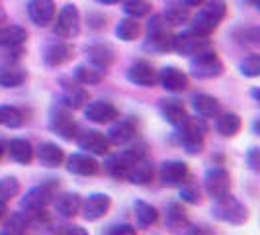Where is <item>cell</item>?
I'll return each instance as SVG.
<instances>
[{
  "label": "cell",
  "mask_w": 260,
  "mask_h": 235,
  "mask_svg": "<svg viewBox=\"0 0 260 235\" xmlns=\"http://www.w3.org/2000/svg\"><path fill=\"white\" fill-rule=\"evenodd\" d=\"M227 16V4L225 0H209L208 4L192 18L190 32H194L202 38H209L217 26L221 24Z\"/></svg>",
  "instance_id": "obj_1"
},
{
  "label": "cell",
  "mask_w": 260,
  "mask_h": 235,
  "mask_svg": "<svg viewBox=\"0 0 260 235\" xmlns=\"http://www.w3.org/2000/svg\"><path fill=\"white\" fill-rule=\"evenodd\" d=\"M211 216L217 222L231 223V225H243L248 220V210L243 202H239L231 194H227L219 198V200H213Z\"/></svg>",
  "instance_id": "obj_2"
},
{
  "label": "cell",
  "mask_w": 260,
  "mask_h": 235,
  "mask_svg": "<svg viewBox=\"0 0 260 235\" xmlns=\"http://www.w3.org/2000/svg\"><path fill=\"white\" fill-rule=\"evenodd\" d=\"M145 155H147L145 145L131 147V149H125V151H121L117 155L110 157L104 163V169L110 177H114L117 181H127V177H129L131 169L135 167V163Z\"/></svg>",
  "instance_id": "obj_3"
},
{
  "label": "cell",
  "mask_w": 260,
  "mask_h": 235,
  "mask_svg": "<svg viewBox=\"0 0 260 235\" xmlns=\"http://www.w3.org/2000/svg\"><path fill=\"white\" fill-rule=\"evenodd\" d=\"M178 141L190 155H198L204 151L206 143V128L200 120L186 118L182 124L178 126Z\"/></svg>",
  "instance_id": "obj_4"
},
{
  "label": "cell",
  "mask_w": 260,
  "mask_h": 235,
  "mask_svg": "<svg viewBox=\"0 0 260 235\" xmlns=\"http://www.w3.org/2000/svg\"><path fill=\"white\" fill-rule=\"evenodd\" d=\"M57 186H59V183L49 181V183H43V184H39V186L29 188L26 194L22 196L20 206L26 210L27 214H36V212L45 210L53 202L55 192H57Z\"/></svg>",
  "instance_id": "obj_5"
},
{
  "label": "cell",
  "mask_w": 260,
  "mask_h": 235,
  "mask_svg": "<svg viewBox=\"0 0 260 235\" xmlns=\"http://www.w3.org/2000/svg\"><path fill=\"white\" fill-rule=\"evenodd\" d=\"M49 130L67 141H73L77 137V124L73 118V110H69L63 104L53 106L49 114Z\"/></svg>",
  "instance_id": "obj_6"
},
{
  "label": "cell",
  "mask_w": 260,
  "mask_h": 235,
  "mask_svg": "<svg viewBox=\"0 0 260 235\" xmlns=\"http://www.w3.org/2000/svg\"><path fill=\"white\" fill-rule=\"evenodd\" d=\"M190 69L198 78H215L223 73V63L219 61L217 53L211 47L204 49V51L196 53L190 61Z\"/></svg>",
  "instance_id": "obj_7"
},
{
  "label": "cell",
  "mask_w": 260,
  "mask_h": 235,
  "mask_svg": "<svg viewBox=\"0 0 260 235\" xmlns=\"http://www.w3.org/2000/svg\"><path fill=\"white\" fill-rule=\"evenodd\" d=\"M204 188L211 200H219L231 192V177L223 167H211L204 174Z\"/></svg>",
  "instance_id": "obj_8"
},
{
  "label": "cell",
  "mask_w": 260,
  "mask_h": 235,
  "mask_svg": "<svg viewBox=\"0 0 260 235\" xmlns=\"http://www.w3.org/2000/svg\"><path fill=\"white\" fill-rule=\"evenodd\" d=\"M53 32H55V36L63 39L77 38L78 32H80V14H78V8L75 4H67L61 8Z\"/></svg>",
  "instance_id": "obj_9"
},
{
  "label": "cell",
  "mask_w": 260,
  "mask_h": 235,
  "mask_svg": "<svg viewBox=\"0 0 260 235\" xmlns=\"http://www.w3.org/2000/svg\"><path fill=\"white\" fill-rule=\"evenodd\" d=\"M188 177H190L188 165L184 161H176V159L165 161L158 169V181L162 186H169V188L180 186L184 181H188Z\"/></svg>",
  "instance_id": "obj_10"
},
{
  "label": "cell",
  "mask_w": 260,
  "mask_h": 235,
  "mask_svg": "<svg viewBox=\"0 0 260 235\" xmlns=\"http://www.w3.org/2000/svg\"><path fill=\"white\" fill-rule=\"evenodd\" d=\"M82 108H84L86 120L98 126L112 124L119 118V110L112 102H106V100H92V102H86Z\"/></svg>",
  "instance_id": "obj_11"
},
{
  "label": "cell",
  "mask_w": 260,
  "mask_h": 235,
  "mask_svg": "<svg viewBox=\"0 0 260 235\" xmlns=\"http://www.w3.org/2000/svg\"><path fill=\"white\" fill-rule=\"evenodd\" d=\"M112 208V198L104 192H94L90 194L82 204H80V212H82V218L88 220V222H96V220H102L106 214Z\"/></svg>",
  "instance_id": "obj_12"
},
{
  "label": "cell",
  "mask_w": 260,
  "mask_h": 235,
  "mask_svg": "<svg viewBox=\"0 0 260 235\" xmlns=\"http://www.w3.org/2000/svg\"><path fill=\"white\" fill-rule=\"evenodd\" d=\"M209 47L208 38H202L194 32H184V34H178L172 38V49L180 55H192L194 57L196 53L204 51Z\"/></svg>",
  "instance_id": "obj_13"
},
{
  "label": "cell",
  "mask_w": 260,
  "mask_h": 235,
  "mask_svg": "<svg viewBox=\"0 0 260 235\" xmlns=\"http://www.w3.org/2000/svg\"><path fill=\"white\" fill-rule=\"evenodd\" d=\"M156 82L167 92H172V94H180L190 86L188 75L180 69H176V67H165L156 75Z\"/></svg>",
  "instance_id": "obj_14"
},
{
  "label": "cell",
  "mask_w": 260,
  "mask_h": 235,
  "mask_svg": "<svg viewBox=\"0 0 260 235\" xmlns=\"http://www.w3.org/2000/svg\"><path fill=\"white\" fill-rule=\"evenodd\" d=\"M78 147L84 149V153H90V155H108L110 153V141L104 133L96 130H86L82 131L77 137Z\"/></svg>",
  "instance_id": "obj_15"
},
{
  "label": "cell",
  "mask_w": 260,
  "mask_h": 235,
  "mask_svg": "<svg viewBox=\"0 0 260 235\" xmlns=\"http://www.w3.org/2000/svg\"><path fill=\"white\" fill-rule=\"evenodd\" d=\"M67 170L77 177H94L100 170V163L90 153H73L67 159Z\"/></svg>",
  "instance_id": "obj_16"
},
{
  "label": "cell",
  "mask_w": 260,
  "mask_h": 235,
  "mask_svg": "<svg viewBox=\"0 0 260 235\" xmlns=\"http://www.w3.org/2000/svg\"><path fill=\"white\" fill-rule=\"evenodd\" d=\"M55 14H57V8L53 0H29L27 2V16L36 26H49L55 20Z\"/></svg>",
  "instance_id": "obj_17"
},
{
  "label": "cell",
  "mask_w": 260,
  "mask_h": 235,
  "mask_svg": "<svg viewBox=\"0 0 260 235\" xmlns=\"http://www.w3.org/2000/svg\"><path fill=\"white\" fill-rule=\"evenodd\" d=\"M156 73L155 67L151 65V63H147V61H137V63H133L129 67V71H127V80L133 82V84H137V86H145V89H149V86H155L156 84Z\"/></svg>",
  "instance_id": "obj_18"
},
{
  "label": "cell",
  "mask_w": 260,
  "mask_h": 235,
  "mask_svg": "<svg viewBox=\"0 0 260 235\" xmlns=\"http://www.w3.org/2000/svg\"><path fill=\"white\" fill-rule=\"evenodd\" d=\"M158 110H160V116L165 118L170 126H174V128H178L184 120L188 118L186 106L178 98H162L160 104H158Z\"/></svg>",
  "instance_id": "obj_19"
},
{
  "label": "cell",
  "mask_w": 260,
  "mask_h": 235,
  "mask_svg": "<svg viewBox=\"0 0 260 235\" xmlns=\"http://www.w3.org/2000/svg\"><path fill=\"white\" fill-rule=\"evenodd\" d=\"M6 153H8V157L12 159L14 163L29 165L34 161V157H36V149H34V145L29 143L27 139L18 137V139H10L6 143Z\"/></svg>",
  "instance_id": "obj_20"
},
{
  "label": "cell",
  "mask_w": 260,
  "mask_h": 235,
  "mask_svg": "<svg viewBox=\"0 0 260 235\" xmlns=\"http://www.w3.org/2000/svg\"><path fill=\"white\" fill-rule=\"evenodd\" d=\"M165 223H167V227H169L170 231H174V233H180V231H184L190 225L188 212H186V208L180 202H170L169 206H167Z\"/></svg>",
  "instance_id": "obj_21"
},
{
  "label": "cell",
  "mask_w": 260,
  "mask_h": 235,
  "mask_svg": "<svg viewBox=\"0 0 260 235\" xmlns=\"http://www.w3.org/2000/svg\"><path fill=\"white\" fill-rule=\"evenodd\" d=\"M86 57H88L90 65L100 69V71H106L108 67L114 63V59H116L114 49L108 43H94L90 47H86Z\"/></svg>",
  "instance_id": "obj_22"
},
{
  "label": "cell",
  "mask_w": 260,
  "mask_h": 235,
  "mask_svg": "<svg viewBox=\"0 0 260 235\" xmlns=\"http://www.w3.org/2000/svg\"><path fill=\"white\" fill-rule=\"evenodd\" d=\"M63 82V96H61V104L67 106L69 110H78L88 102V92L84 91L82 86H78V82H71L67 84L65 78Z\"/></svg>",
  "instance_id": "obj_23"
},
{
  "label": "cell",
  "mask_w": 260,
  "mask_h": 235,
  "mask_svg": "<svg viewBox=\"0 0 260 235\" xmlns=\"http://www.w3.org/2000/svg\"><path fill=\"white\" fill-rule=\"evenodd\" d=\"M75 57V49L69 43H53L43 53V63L47 67H61Z\"/></svg>",
  "instance_id": "obj_24"
},
{
  "label": "cell",
  "mask_w": 260,
  "mask_h": 235,
  "mask_svg": "<svg viewBox=\"0 0 260 235\" xmlns=\"http://www.w3.org/2000/svg\"><path fill=\"white\" fill-rule=\"evenodd\" d=\"M36 157H38V161L43 167L53 169V167L63 165V161H65V151L57 143L45 141V143H41L38 149H36Z\"/></svg>",
  "instance_id": "obj_25"
},
{
  "label": "cell",
  "mask_w": 260,
  "mask_h": 235,
  "mask_svg": "<svg viewBox=\"0 0 260 235\" xmlns=\"http://www.w3.org/2000/svg\"><path fill=\"white\" fill-rule=\"evenodd\" d=\"M153 179H155V165H153V161L147 155L141 157V159L135 163V167L131 169L129 177H127V181H129L131 184H137V186L151 184Z\"/></svg>",
  "instance_id": "obj_26"
},
{
  "label": "cell",
  "mask_w": 260,
  "mask_h": 235,
  "mask_svg": "<svg viewBox=\"0 0 260 235\" xmlns=\"http://www.w3.org/2000/svg\"><path fill=\"white\" fill-rule=\"evenodd\" d=\"M135 126L131 124L129 120H117L116 124L108 130L106 133V137H108V141L114 145H125L129 143L131 139L135 137Z\"/></svg>",
  "instance_id": "obj_27"
},
{
  "label": "cell",
  "mask_w": 260,
  "mask_h": 235,
  "mask_svg": "<svg viewBox=\"0 0 260 235\" xmlns=\"http://www.w3.org/2000/svg\"><path fill=\"white\" fill-rule=\"evenodd\" d=\"M192 106H194L196 114L200 118H215L219 112H221V106L217 102V98H213V96H209V94H194L192 96Z\"/></svg>",
  "instance_id": "obj_28"
},
{
  "label": "cell",
  "mask_w": 260,
  "mask_h": 235,
  "mask_svg": "<svg viewBox=\"0 0 260 235\" xmlns=\"http://www.w3.org/2000/svg\"><path fill=\"white\" fill-rule=\"evenodd\" d=\"M243 128L241 118L233 114V112H225V114H217L215 116V130L221 133L223 137H235Z\"/></svg>",
  "instance_id": "obj_29"
},
{
  "label": "cell",
  "mask_w": 260,
  "mask_h": 235,
  "mask_svg": "<svg viewBox=\"0 0 260 235\" xmlns=\"http://www.w3.org/2000/svg\"><path fill=\"white\" fill-rule=\"evenodd\" d=\"M26 39H27V32L24 27L14 26V24L0 26V47H4V49L18 47V45H22Z\"/></svg>",
  "instance_id": "obj_30"
},
{
  "label": "cell",
  "mask_w": 260,
  "mask_h": 235,
  "mask_svg": "<svg viewBox=\"0 0 260 235\" xmlns=\"http://www.w3.org/2000/svg\"><path fill=\"white\" fill-rule=\"evenodd\" d=\"M80 204H82L80 196L75 194V192H67V194H61L55 200V210H57L59 216L69 220V218H75L80 212Z\"/></svg>",
  "instance_id": "obj_31"
},
{
  "label": "cell",
  "mask_w": 260,
  "mask_h": 235,
  "mask_svg": "<svg viewBox=\"0 0 260 235\" xmlns=\"http://www.w3.org/2000/svg\"><path fill=\"white\" fill-rule=\"evenodd\" d=\"M26 80V71L22 67L6 63L0 67V86L4 89H16Z\"/></svg>",
  "instance_id": "obj_32"
},
{
  "label": "cell",
  "mask_w": 260,
  "mask_h": 235,
  "mask_svg": "<svg viewBox=\"0 0 260 235\" xmlns=\"http://www.w3.org/2000/svg\"><path fill=\"white\" fill-rule=\"evenodd\" d=\"M133 210H135V220H137V225H139V227H153V225L158 222V212H156L155 206H151L149 202L135 200Z\"/></svg>",
  "instance_id": "obj_33"
},
{
  "label": "cell",
  "mask_w": 260,
  "mask_h": 235,
  "mask_svg": "<svg viewBox=\"0 0 260 235\" xmlns=\"http://www.w3.org/2000/svg\"><path fill=\"white\" fill-rule=\"evenodd\" d=\"M26 122L24 118V112L16 106H0V126L2 128H10V130H16V128H22Z\"/></svg>",
  "instance_id": "obj_34"
},
{
  "label": "cell",
  "mask_w": 260,
  "mask_h": 235,
  "mask_svg": "<svg viewBox=\"0 0 260 235\" xmlns=\"http://www.w3.org/2000/svg\"><path fill=\"white\" fill-rule=\"evenodd\" d=\"M116 36L121 41H135L141 36V24L135 18H123L116 26Z\"/></svg>",
  "instance_id": "obj_35"
},
{
  "label": "cell",
  "mask_w": 260,
  "mask_h": 235,
  "mask_svg": "<svg viewBox=\"0 0 260 235\" xmlns=\"http://www.w3.org/2000/svg\"><path fill=\"white\" fill-rule=\"evenodd\" d=\"M75 80L82 86H90V84H98L102 80V71L92 65H78L75 69Z\"/></svg>",
  "instance_id": "obj_36"
},
{
  "label": "cell",
  "mask_w": 260,
  "mask_h": 235,
  "mask_svg": "<svg viewBox=\"0 0 260 235\" xmlns=\"http://www.w3.org/2000/svg\"><path fill=\"white\" fill-rule=\"evenodd\" d=\"M29 229V220L26 214H10L4 222V231L10 235H26Z\"/></svg>",
  "instance_id": "obj_37"
},
{
  "label": "cell",
  "mask_w": 260,
  "mask_h": 235,
  "mask_svg": "<svg viewBox=\"0 0 260 235\" xmlns=\"http://www.w3.org/2000/svg\"><path fill=\"white\" fill-rule=\"evenodd\" d=\"M123 10L129 18H143V16H149L151 10H153V4L149 0H125L123 2Z\"/></svg>",
  "instance_id": "obj_38"
},
{
  "label": "cell",
  "mask_w": 260,
  "mask_h": 235,
  "mask_svg": "<svg viewBox=\"0 0 260 235\" xmlns=\"http://www.w3.org/2000/svg\"><path fill=\"white\" fill-rule=\"evenodd\" d=\"M18 192H20V183H18V179H14V177H4V179H0V204H2V206H6L14 196H18Z\"/></svg>",
  "instance_id": "obj_39"
},
{
  "label": "cell",
  "mask_w": 260,
  "mask_h": 235,
  "mask_svg": "<svg viewBox=\"0 0 260 235\" xmlns=\"http://www.w3.org/2000/svg\"><path fill=\"white\" fill-rule=\"evenodd\" d=\"M180 200L186 202V204H192V206H198L202 202V190L198 183H192V181H184L180 184Z\"/></svg>",
  "instance_id": "obj_40"
},
{
  "label": "cell",
  "mask_w": 260,
  "mask_h": 235,
  "mask_svg": "<svg viewBox=\"0 0 260 235\" xmlns=\"http://www.w3.org/2000/svg\"><path fill=\"white\" fill-rule=\"evenodd\" d=\"M162 18L170 26H180L190 18V10L186 6H170V8H167V12L162 14Z\"/></svg>",
  "instance_id": "obj_41"
},
{
  "label": "cell",
  "mask_w": 260,
  "mask_h": 235,
  "mask_svg": "<svg viewBox=\"0 0 260 235\" xmlns=\"http://www.w3.org/2000/svg\"><path fill=\"white\" fill-rule=\"evenodd\" d=\"M239 69H241V73H243L245 77L256 78L260 75V57L256 53H250L248 57H245V59L241 61Z\"/></svg>",
  "instance_id": "obj_42"
},
{
  "label": "cell",
  "mask_w": 260,
  "mask_h": 235,
  "mask_svg": "<svg viewBox=\"0 0 260 235\" xmlns=\"http://www.w3.org/2000/svg\"><path fill=\"white\" fill-rule=\"evenodd\" d=\"M245 159H247V165L250 170H260V149L258 147H250L247 151V155H245Z\"/></svg>",
  "instance_id": "obj_43"
},
{
  "label": "cell",
  "mask_w": 260,
  "mask_h": 235,
  "mask_svg": "<svg viewBox=\"0 0 260 235\" xmlns=\"http://www.w3.org/2000/svg\"><path fill=\"white\" fill-rule=\"evenodd\" d=\"M108 235H137V231H135V227L129 225V223H121V225H114L108 231Z\"/></svg>",
  "instance_id": "obj_44"
},
{
  "label": "cell",
  "mask_w": 260,
  "mask_h": 235,
  "mask_svg": "<svg viewBox=\"0 0 260 235\" xmlns=\"http://www.w3.org/2000/svg\"><path fill=\"white\" fill-rule=\"evenodd\" d=\"M186 229H188V231L184 235H209V229H206V225H194V227L188 225Z\"/></svg>",
  "instance_id": "obj_45"
},
{
  "label": "cell",
  "mask_w": 260,
  "mask_h": 235,
  "mask_svg": "<svg viewBox=\"0 0 260 235\" xmlns=\"http://www.w3.org/2000/svg\"><path fill=\"white\" fill-rule=\"evenodd\" d=\"M65 235H88V231H86L84 227H80V225H73V227L67 229Z\"/></svg>",
  "instance_id": "obj_46"
},
{
  "label": "cell",
  "mask_w": 260,
  "mask_h": 235,
  "mask_svg": "<svg viewBox=\"0 0 260 235\" xmlns=\"http://www.w3.org/2000/svg\"><path fill=\"white\" fill-rule=\"evenodd\" d=\"M204 0H184V6H190V8H194V6H200Z\"/></svg>",
  "instance_id": "obj_47"
},
{
  "label": "cell",
  "mask_w": 260,
  "mask_h": 235,
  "mask_svg": "<svg viewBox=\"0 0 260 235\" xmlns=\"http://www.w3.org/2000/svg\"><path fill=\"white\" fill-rule=\"evenodd\" d=\"M4 153H6V143H4V141H0V159L4 157Z\"/></svg>",
  "instance_id": "obj_48"
},
{
  "label": "cell",
  "mask_w": 260,
  "mask_h": 235,
  "mask_svg": "<svg viewBox=\"0 0 260 235\" xmlns=\"http://www.w3.org/2000/svg\"><path fill=\"white\" fill-rule=\"evenodd\" d=\"M96 2H100V4H117L119 0H96Z\"/></svg>",
  "instance_id": "obj_49"
},
{
  "label": "cell",
  "mask_w": 260,
  "mask_h": 235,
  "mask_svg": "<svg viewBox=\"0 0 260 235\" xmlns=\"http://www.w3.org/2000/svg\"><path fill=\"white\" fill-rule=\"evenodd\" d=\"M4 20V10H2V4H0V22Z\"/></svg>",
  "instance_id": "obj_50"
},
{
  "label": "cell",
  "mask_w": 260,
  "mask_h": 235,
  "mask_svg": "<svg viewBox=\"0 0 260 235\" xmlns=\"http://www.w3.org/2000/svg\"><path fill=\"white\" fill-rule=\"evenodd\" d=\"M0 235H10V233H6V231H0Z\"/></svg>",
  "instance_id": "obj_51"
},
{
  "label": "cell",
  "mask_w": 260,
  "mask_h": 235,
  "mask_svg": "<svg viewBox=\"0 0 260 235\" xmlns=\"http://www.w3.org/2000/svg\"><path fill=\"white\" fill-rule=\"evenodd\" d=\"M254 2H256V0H254Z\"/></svg>",
  "instance_id": "obj_52"
}]
</instances>
